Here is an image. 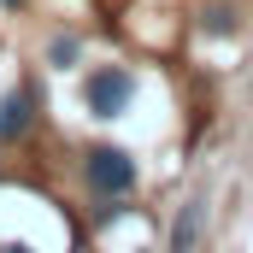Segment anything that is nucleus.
Listing matches in <instances>:
<instances>
[{
    "mask_svg": "<svg viewBox=\"0 0 253 253\" xmlns=\"http://www.w3.org/2000/svg\"><path fill=\"white\" fill-rule=\"evenodd\" d=\"M0 6H12V12H18V6H24V0H0Z\"/></svg>",
    "mask_w": 253,
    "mask_h": 253,
    "instance_id": "1a4fd4ad",
    "label": "nucleus"
},
{
    "mask_svg": "<svg viewBox=\"0 0 253 253\" xmlns=\"http://www.w3.org/2000/svg\"><path fill=\"white\" fill-rule=\"evenodd\" d=\"M129 212H135V194H112V200H100L88 212V230H112V224H124Z\"/></svg>",
    "mask_w": 253,
    "mask_h": 253,
    "instance_id": "0eeeda50",
    "label": "nucleus"
},
{
    "mask_svg": "<svg viewBox=\"0 0 253 253\" xmlns=\"http://www.w3.org/2000/svg\"><path fill=\"white\" fill-rule=\"evenodd\" d=\"M77 100H83V112L100 118V124L124 118L129 100H135V71H129V65H88L83 83H77Z\"/></svg>",
    "mask_w": 253,
    "mask_h": 253,
    "instance_id": "f03ea898",
    "label": "nucleus"
},
{
    "mask_svg": "<svg viewBox=\"0 0 253 253\" xmlns=\"http://www.w3.org/2000/svg\"><path fill=\"white\" fill-rule=\"evenodd\" d=\"M42 65H47V71H77V65H88V42H83L77 30H53V36L42 42Z\"/></svg>",
    "mask_w": 253,
    "mask_h": 253,
    "instance_id": "39448f33",
    "label": "nucleus"
},
{
    "mask_svg": "<svg viewBox=\"0 0 253 253\" xmlns=\"http://www.w3.org/2000/svg\"><path fill=\"white\" fill-rule=\"evenodd\" d=\"M0 183H6V165H0Z\"/></svg>",
    "mask_w": 253,
    "mask_h": 253,
    "instance_id": "9d476101",
    "label": "nucleus"
},
{
    "mask_svg": "<svg viewBox=\"0 0 253 253\" xmlns=\"http://www.w3.org/2000/svg\"><path fill=\"white\" fill-rule=\"evenodd\" d=\"M47 118V94H42V83L36 77H24L18 88H6L0 94V147H18V141H30L36 129Z\"/></svg>",
    "mask_w": 253,
    "mask_h": 253,
    "instance_id": "7ed1b4c3",
    "label": "nucleus"
},
{
    "mask_svg": "<svg viewBox=\"0 0 253 253\" xmlns=\"http://www.w3.org/2000/svg\"><path fill=\"white\" fill-rule=\"evenodd\" d=\"M206 200H183L177 212H171V230H165V248L159 253H200V242H206Z\"/></svg>",
    "mask_w": 253,
    "mask_h": 253,
    "instance_id": "20e7f679",
    "label": "nucleus"
},
{
    "mask_svg": "<svg viewBox=\"0 0 253 253\" xmlns=\"http://www.w3.org/2000/svg\"><path fill=\"white\" fill-rule=\"evenodd\" d=\"M0 253H36L30 242H0Z\"/></svg>",
    "mask_w": 253,
    "mask_h": 253,
    "instance_id": "6e6552de",
    "label": "nucleus"
},
{
    "mask_svg": "<svg viewBox=\"0 0 253 253\" xmlns=\"http://www.w3.org/2000/svg\"><path fill=\"white\" fill-rule=\"evenodd\" d=\"M77 183L94 194V200H112V194H135L141 189V159L118 147V141H83L77 153Z\"/></svg>",
    "mask_w": 253,
    "mask_h": 253,
    "instance_id": "f257e3e1",
    "label": "nucleus"
},
{
    "mask_svg": "<svg viewBox=\"0 0 253 253\" xmlns=\"http://www.w3.org/2000/svg\"><path fill=\"white\" fill-rule=\"evenodd\" d=\"M200 36H212V42H224V36H242V12H236V6H224V0L200 6Z\"/></svg>",
    "mask_w": 253,
    "mask_h": 253,
    "instance_id": "423d86ee",
    "label": "nucleus"
}]
</instances>
